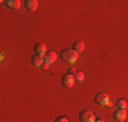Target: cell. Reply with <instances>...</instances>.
I'll list each match as a JSON object with an SVG mask.
<instances>
[{"label": "cell", "mask_w": 128, "mask_h": 122, "mask_svg": "<svg viewBox=\"0 0 128 122\" xmlns=\"http://www.w3.org/2000/svg\"><path fill=\"white\" fill-rule=\"evenodd\" d=\"M41 68H42V69H48V68H49V64L44 62V64H42V66H41Z\"/></svg>", "instance_id": "2e32d148"}, {"label": "cell", "mask_w": 128, "mask_h": 122, "mask_svg": "<svg viewBox=\"0 0 128 122\" xmlns=\"http://www.w3.org/2000/svg\"><path fill=\"white\" fill-rule=\"evenodd\" d=\"M74 49L76 53H80V52H83L84 50V42H82V41H76V42H74Z\"/></svg>", "instance_id": "8fae6325"}, {"label": "cell", "mask_w": 128, "mask_h": 122, "mask_svg": "<svg viewBox=\"0 0 128 122\" xmlns=\"http://www.w3.org/2000/svg\"><path fill=\"white\" fill-rule=\"evenodd\" d=\"M127 118V111L126 110H116L114 114H113V120L117 121V122H123L126 121Z\"/></svg>", "instance_id": "5b68a950"}, {"label": "cell", "mask_w": 128, "mask_h": 122, "mask_svg": "<svg viewBox=\"0 0 128 122\" xmlns=\"http://www.w3.org/2000/svg\"><path fill=\"white\" fill-rule=\"evenodd\" d=\"M94 122H105V121L101 120V118H96V121H94Z\"/></svg>", "instance_id": "e0dca14e"}, {"label": "cell", "mask_w": 128, "mask_h": 122, "mask_svg": "<svg viewBox=\"0 0 128 122\" xmlns=\"http://www.w3.org/2000/svg\"><path fill=\"white\" fill-rule=\"evenodd\" d=\"M36 54L44 57L45 54H46V46H45L44 44H37L36 45Z\"/></svg>", "instance_id": "30bf717a"}, {"label": "cell", "mask_w": 128, "mask_h": 122, "mask_svg": "<svg viewBox=\"0 0 128 122\" xmlns=\"http://www.w3.org/2000/svg\"><path fill=\"white\" fill-rule=\"evenodd\" d=\"M76 69H75V68H70L68 69V75H72V76H75V75H76Z\"/></svg>", "instance_id": "9a60e30c"}, {"label": "cell", "mask_w": 128, "mask_h": 122, "mask_svg": "<svg viewBox=\"0 0 128 122\" xmlns=\"http://www.w3.org/2000/svg\"><path fill=\"white\" fill-rule=\"evenodd\" d=\"M79 120H80V122H94L96 121V115L89 110H83L79 114Z\"/></svg>", "instance_id": "3957f363"}, {"label": "cell", "mask_w": 128, "mask_h": 122, "mask_svg": "<svg viewBox=\"0 0 128 122\" xmlns=\"http://www.w3.org/2000/svg\"><path fill=\"white\" fill-rule=\"evenodd\" d=\"M75 83V76H72V75H68V73H66V75H63V77H62V84L64 85V87H67V88H71L72 85H74Z\"/></svg>", "instance_id": "277c9868"}, {"label": "cell", "mask_w": 128, "mask_h": 122, "mask_svg": "<svg viewBox=\"0 0 128 122\" xmlns=\"http://www.w3.org/2000/svg\"><path fill=\"white\" fill-rule=\"evenodd\" d=\"M96 102L101 106H110L112 102H110V98H109L108 94L105 92H101V94H97L96 95Z\"/></svg>", "instance_id": "7a4b0ae2"}, {"label": "cell", "mask_w": 128, "mask_h": 122, "mask_svg": "<svg viewBox=\"0 0 128 122\" xmlns=\"http://www.w3.org/2000/svg\"><path fill=\"white\" fill-rule=\"evenodd\" d=\"M54 122H70V121H68V118H66V117H57L56 120H54Z\"/></svg>", "instance_id": "5bb4252c"}, {"label": "cell", "mask_w": 128, "mask_h": 122, "mask_svg": "<svg viewBox=\"0 0 128 122\" xmlns=\"http://www.w3.org/2000/svg\"><path fill=\"white\" fill-rule=\"evenodd\" d=\"M116 106H117V109L118 110H126L128 107V103H127V100L126 99H117V102H116Z\"/></svg>", "instance_id": "7c38bea8"}, {"label": "cell", "mask_w": 128, "mask_h": 122, "mask_svg": "<svg viewBox=\"0 0 128 122\" xmlns=\"http://www.w3.org/2000/svg\"><path fill=\"white\" fill-rule=\"evenodd\" d=\"M4 3L8 8H11V10H18V8L20 7V4H22V1H19V0H7V1H4Z\"/></svg>", "instance_id": "52a82bcc"}, {"label": "cell", "mask_w": 128, "mask_h": 122, "mask_svg": "<svg viewBox=\"0 0 128 122\" xmlns=\"http://www.w3.org/2000/svg\"><path fill=\"white\" fill-rule=\"evenodd\" d=\"M32 62L34 66H42V64L45 62L44 57L42 56H38V54H34V56L32 57Z\"/></svg>", "instance_id": "ba28073f"}, {"label": "cell", "mask_w": 128, "mask_h": 122, "mask_svg": "<svg viewBox=\"0 0 128 122\" xmlns=\"http://www.w3.org/2000/svg\"><path fill=\"white\" fill-rule=\"evenodd\" d=\"M75 80H76V81H83L84 80V73L80 72V71H78L76 75H75Z\"/></svg>", "instance_id": "4fadbf2b"}, {"label": "cell", "mask_w": 128, "mask_h": 122, "mask_svg": "<svg viewBox=\"0 0 128 122\" xmlns=\"http://www.w3.org/2000/svg\"><path fill=\"white\" fill-rule=\"evenodd\" d=\"M44 60H45V62L46 64H53L54 61L57 60V54H56V52H53V50H50V52H46V54L44 56Z\"/></svg>", "instance_id": "8992f818"}, {"label": "cell", "mask_w": 128, "mask_h": 122, "mask_svg": "<svg viewBox=\"0 0 128 122\" xmlns=\"http://www.w3.org/2000/svg\"><path fill=\"white\" fill-rule=\"evenodd\" d=\"M25 4H26V8L29 11H36V10H37V7H38V1H37V0H26Z\"/></svg>", "instance_id": "9c48e42d"}, {"label": "cell", "mask_w": 128, "mask_h": 122, "mask_svg": "<svg viewBox=\"0 0 128 122\" xmlns=\"http://www.w3.org/2000/svg\"><path fill=\"white\" fill-rule=\"evenodd\" d=\"M78 54L79 53H76L74 49H66V50L62 52V59H63V61H66V62L74 64L75 61L78 60Z\"/></svg>", "instance_id": "6da1fadb"}]
</instances>
